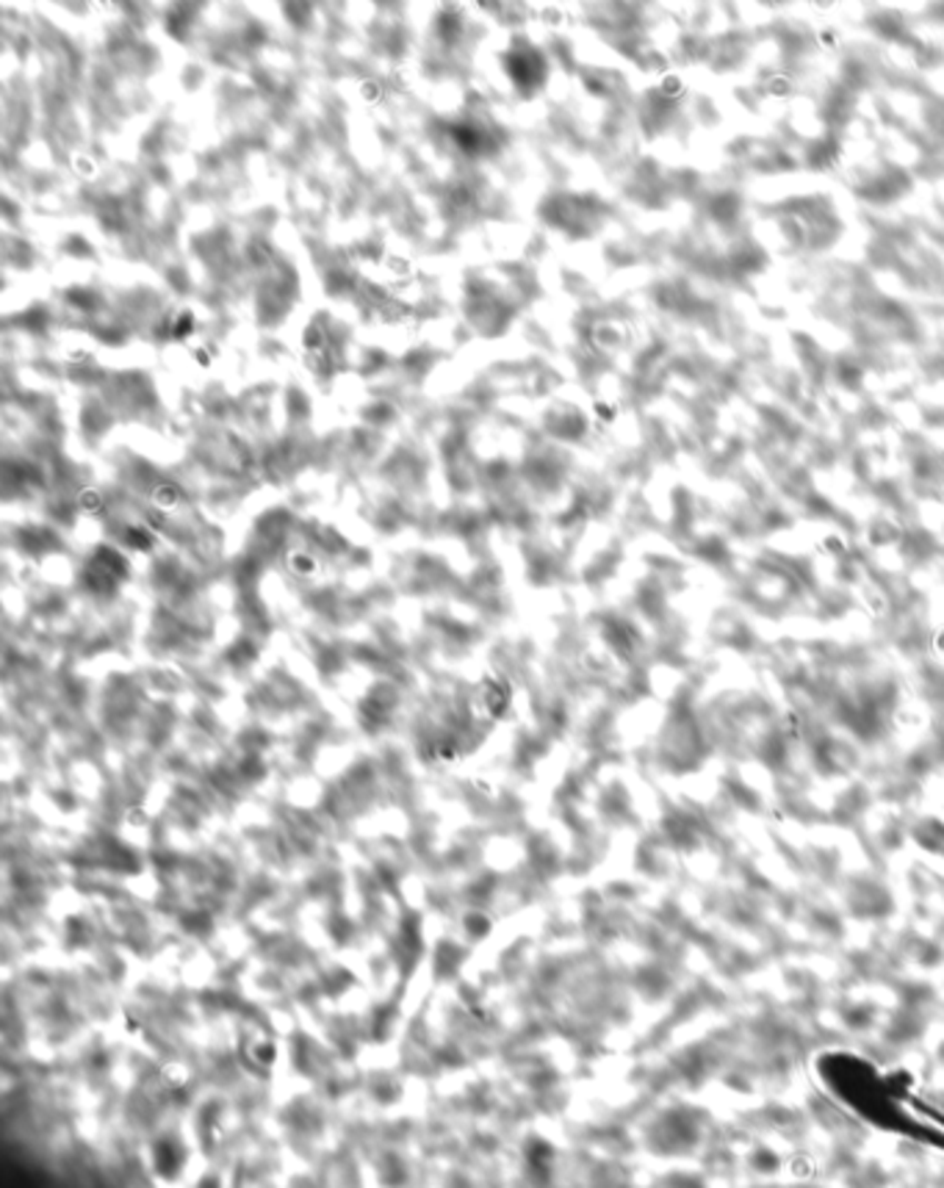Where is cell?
Returning a JSON list of instances; mask_svg holds the SVG:
<instances>
[{
  "label": "cell",
  "mask_w": 944,
  "mask_h": 1188,
  "mask_svg": "<svg viewBox=\"0 0 944 1188\" xmlns=\"http://www.w3.org/2000/svg\"><path fill=\"white\" fill-rule=\"evenodd\" d=\"M156 1169L161 1175H172L175 1169H178V1150H175V1145L161 1141V1145L156 1147Z\"/></svg>",
  "instance_id": "cell-1"
}]
</instances>
